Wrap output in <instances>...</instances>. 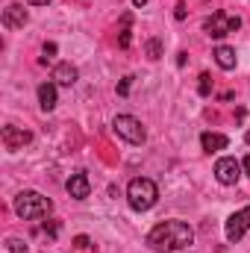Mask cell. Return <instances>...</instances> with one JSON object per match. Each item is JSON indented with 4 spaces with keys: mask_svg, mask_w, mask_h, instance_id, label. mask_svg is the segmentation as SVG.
<instances>
[{
    "mask_svg": "<svg viewBox=\"0 0 250 253\" xmlns=\"http://www.w3.org/2000/svg\"><path fill=\"white\" fill-rule=\"evenodd\" d=\"M194 242V230L188 227L186 221H162L147 233V245L150 251L156 253H174L183 251Z\"/></svg>",
    "mask_w": 250,
    "mask_h": 253,
    "instance_id": "1",
    "label": "cell"
},
{
    "mask_svg": "<svg viewBox=\"0 0 250 253\" xmlns=\"http://www.w3.org/2000/svg\"><path fill=\"white\" fill-rule=\"evenodd\" d=\"M12 206H15V215H18L21 221L44 218V215H50V209H53L50 197H44V194H39V191H21Z\"/></svg>",
    "mask_w": 250,
    "mask_h": 253,
    "instance_id": "2",
    "label": "cell"
},
{
    "mask_svg": "<svg viewBox=\"0 0 250 253\" xmlns=\"http://www.w3.org/2000/svg\"><path fill=\"white\" fill-rule=\"evenodd\" d=\"M126 200H129V206H132L135 212H147V209L156 206V200H159V189H156L153 180H147V177H135V180H129V186H126Z\"/></svg>",
    "mask_w": 250,
    "mask_h": 253,
    "instance_id": "3",
    "label": "cell"
},
{
    "mask_svg": "<svg viewBox=\"0 0 250 253\" xmlns=\"http://www.w3.org/2000/svg\"><path fill=\"white\" fill-rule=\"evenodd\" d=\"M112 129L118 132V138H124L126 144H144V138H147L144 124L138 118H132V115H118L112 121Z\"/></svg>",
    "mask_w": 250,
    "mask_h": 253,
    "instance_id": "4",
    "label": "cell"
},
{
    "mask_svg": "<svg viewBox=\"0 0 250 253\" xmlns=\"http://www.w3.org/2000/svg\"><path fill=\"white\" fill-rule=\"evenodd\" d=\"M239 27H242V18H239V15H230V12H215V15L206 18V24H203L206 36H212V39H224V36L236 33Z\"/></svg>",
    "mask_w": 250,
    "mask_h": 253,
    "instance_id": "5",
    "label": "cell"
},
{
    "mask_svg": "<svg viewBox=\"0 0 250 253\" xmlns=\"http://www.w3.org/2000/svg\"><path fill=\"white\" fill-rule=\"evenodd\" d=\"M227 242H242L245 239V233L250 230V206H245V209H239V212H233L230 218H227Z\"/></svg>",
    "mask_w": 250,
    "mask_h": 253,
    "instance_id": "6",
    "label": "cell"
},
{
    "mask_svg": "<svg viewBox=\"0 0 250 253\" xmlns=\"http://www.w3.org/2000/svg\"><path fill=\"white\" fill-rule=\"evenodd\" d=\"M239 177H242V165H239L233 156H221V159L215 162V180H218L221 186H236Z\"/></svg>",
    "mask_w": 250,
    "mask_h": 253,
    "instance_id": "7",
    "label": "cell"
},
{
    "mask_svg": "<svg viewBox=\"0 0 250 253\" xmlns=\"http://www.w3.org/2000/svg\"><path fill=\"white\" fill-rule=\"evenodd\" d=\"M3 27L6 30H24V24L30 21V15H27V9L21 6V3H9L6 9H3Z\"/></svg>",
    "mask_w": 250,
    "mask_h": 253,
    "instance_id": "8",
    "label": "cell"
},
{
    "mask_svg": "<svg viewBox=\"0 0 250 253\" xmlns=\"http://www.w3.org/2000/svg\"><path fill=\"white\" fill-rule=\"evenodd\" d=\"M0 138H3V144H6V150H21L24 144L33 141V135H30L27 129H21V126H3Z\"/></svg>",
    "mask_w": 250,
    "mask_h": 253,
    "instance_id": "9",
    "label": "cell"
},
{
    "mask_svg": "<svg viewBox=\"0 0 250 253\" xmlns=\"http://www.w3.org/2000/svg\"><path fill=\"white\" fill-rule=\"evenodd\" d=\"M65 189H68V194H71L74 200H85L88 191H91V183H88L85 174H71L68 183H65Z\"/></svg>",
    "mask_w": 250,
    "mask_h": 253,
    "instance_id": "10",
    "label": "cell"
},
{
    "mask_svg": "<svg viewBox=\"0 0 250 253\" xmlns=\"http://www.w3.org/2000/svg\"><path fill=\"white\" fill-rule=\"evenodd\" d=\"M77 77H80V71H77L71 62H59L56 68H53V83H56V85H74Z\"/></svg>",
    "mask_w": 250,
    "mask_h": 253,
    "instance_id": "11",
    "label": "cell"
},
{
    "mask_svg": "<svg viewBox=\"0 0 250 253\" xmlns=\"http://www.w3.org/2000/svg\"><path fill=\"white\" fill-rule=\"evenodd\" d=\"M39 106H42V112L56 109V83H42L39 85Z\"/></svg>",
    "mask_w": 250,
    "mask_h": 253,
    "instance_id": "12",
    "label": "cell"
},
{
    "mask_svg": "<svg viewBox=\"0 0 250 253\" xmlns=\"http://www.w3.org/2000/svg\"><path fill=\"white\" fill-rule=\"evenodd\" d=\"M227 144H230V138H227V135H221V132H203V135H200V147H203L206 153L224 150Z\"/></svg>",
    "mask_w": 250,
    "mask_h": 253,
    "instance_id": "13",
    "label": "cell"
},
{
    "mask_svg": "<svg viewBox=\"0 0 250 253\" xmlns=\"http://www.w3.org/2000/svg\"><path fill=\"white\" fill-rule=\"evenodd\" d=\"M212 56H215L218 68H224V71H233V68H236V50H233L230 44H218Z\"/></svg>",
    "mask_w": 250,
    "mask_h": 253,
    "instance_id": "14",
    "label": "cell"
},
{
    "mask_svg": "<svg viewBox=\"0 0 250 253\" xmlns=\"http://www.w3.org/2000/svg\"><path fill=\"white\" fill-rule=\"evenodd\" d=\"M197 91H200L203 97H209V94H212V77H209V74H200V83H197Z\"/></svg>",
    "mask_w": 250,
    "mask_h": 253,
    "instance_id": "15",
    "label": "cell"
},
{
    "mask_svg": "<svg viewBox=\"0 0 250 253\" xmlns=\"http://www.w3.org/2000/svg\"><path fill=\"white\" fill-rule=\"evenodd\" d=\"M53 56H56V44H53V42H47V44L42 47V65L53 62Z\"/></svg>",
    "mask_w": 250,
    "mask_h": 253,
    "instance_id": "16",
    "label": "cell"
},
{
    "mask_svg": "<svg viewBox=\"0 0 250 253\" xmlns=\"http://www.w3.org/2000/svg\"><path fill=\"white\" fill-rule=\"evenodd\" d=\"M147 56H150V59H159V56H162V44H159L156 39L147 42Z\"/></svg>",
    "mask_w": 250,
    "mask_h": 253,
    "instance_id": "17",
    "label": "cell"
},
{
    "mask_svg": "<svg viewBox=\"0 0 250 253\" xmlns=\"http://www.w3.org/2000/svg\"><path fill=\"white\" fill-rule=\"evenodd\" d=\"M6 248H9V253H27V245H24L21 239H9Z\"/></svg>",
    "mask_w": 250,
    "mask_h": 253,
    "instance_id": "18",
    "label": "cell"
},
{
    "mask_svg": "<svg viewBox=\"0 0 250 253\" xmlns=\"http://www.w3.org/2000/svg\"><path fill=\"white\" fill-rule=\"evenodd\" d=\"M42 230H44L50 239H56V236H59V230H62V224H59V221H50V224H44Z\"/></svg>",
    "mask_w": 250,
    "mask_h": 253,
    "instance_id": "19",
    "label": "cell"
},
{
    "mask_svg": "<svg viewBox=\"0 0 250 253\" xmlns=\"http://www.w3.org/2000/svg\"><path fill=\"white\" fill-rule=\"evenodd\" d=\"M132 80H135V77H124V80L118 83V94H121V97H126V94H129V88H132Z\"/></svg>",
    "mask_w": 250,
    "mask_h": 253,
    "instance_id": "20",
    "label": "cell"
},
{
    "mask_svg": "<svg viewBox=\"0 0 250 253\" xmlns=\"http://www.w3.org/2000/svg\"><path fill=\"white\" fill-rule=\"evenodd\" d=\"M74 245H77L80 251H85V248H91V239H88V236H77V239H74Z\"/></svg>",
    "mask_w": 250,
    "mask_h": 253,
    "instance_id": "21",
    "label": "cell"
},
{
    "mask_svg": "<svg viewBox=\"0 0 250 253\" xmlns=\"http://www.w3.org/2000/svg\"><path fill=\"white\" fill-rule=\"evenodd\" d=\"M118 44H121V47H129V27H124V30H121V39H118Z\"/></svg>",
    "mask_w": 250,
    "mask_h": 253,
    "instance_id": "22",
    "label": "cell"
},
{
    "mask_svg": "<svg viewBox=\"0 0 250 253\" xmlns=\"http://www.w3.org/2000/svg\"><path fill=\"white\" fill-rule=\"evenodd\" d=\"M174 15H177V21H183L186 18V3H177V12Z\"/></svg>",
    "mask_w": 250,
    "mask_h": 253,
    "instance_id": "23",
    "label": "cell"
},
{
    "mask_svg": "<svg viewBox=\"0 0 250 253\" xmlns=\"http://www.w3.org/2000/svg\"><path fill=\"white\" fill-rule=\"evenodd\" d=\"M27 3H30V6H47L50 0H27Z\"/></svg>",
    "mask_w": 250,
    "mask_h": 253,
    "instance_id": "24",
    "label": "cell"
},
{
    "mask_svg": "<svg viewBox=\"0 0 250 253\" xmlns=\"http://www.w3.org/2000/svg\"><path fill=\"white\" fill-rule=\"evenodd\" d=\"M242 168H245V171L250 174V156H245V162H242Z\"/></svg>",
    "mask_w": 250,
    "mask_h": 253,
    "instance_id": "25",
    "label": "cell"
},
{
    "mask_svg": "<svg viewBox=\"0 0 250 253\" xmlns=\"http://www.w3.org/2000/svg\"><path fill=\"white\" fill-rule=\"evenodd\" d=\"M144 3H147V0H132V6H138V9H141Z\"/></svg>",
    "mask_w": 250,
    "mask_h": 253,
    "instance_id": "26",
    "label": "cell"
},
{
    "mask_svg": "<svg viewBox=\"0 0 250 253\" xmlns=\"http://www.w3.org/2000/svg\"><path fill=\"white\" fill-rule=\"evenodd\" d=\"M245 141H248V144H250V129H248V132H245Z\"/></svg>",
    "mask_w": 250,
    "mask_h": 253,
    "instance_id": "27",
    "label": "cell"
}]
</instances>
